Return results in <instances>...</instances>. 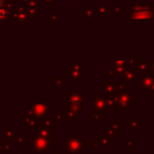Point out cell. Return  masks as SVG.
<instances>
[{"label":"cell","instance_id":"obj_1","mask_svg":"<svg viewBox=\"0 0 154 154\" xmlns=\"http://www.w3.org/2000/svg\"><path fill=\"white\" fill-rule=\"evenodd\" d=\"M7 17H8L7 10L4 7H0V20H5V19H7Z\"/></svg>","mask_w":154,"mask_h":154},{"label":"cell","instance_id":"obj_2","mask_svg":"<svg viewBox=\"0 0 154 154\" xmlns=\"http://www.w3.org/2000/svg\"><path fill=\"white\" fill-rule=\"evenodd\" d=\"M1 4H2V0H0V7H1Z\"/></svg>","mask_w":154,"mask_h":154}]
</instances>
